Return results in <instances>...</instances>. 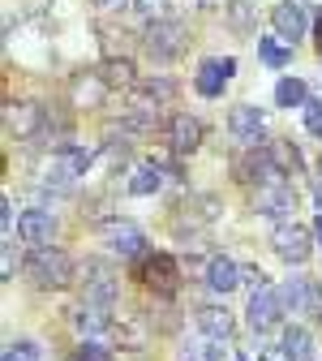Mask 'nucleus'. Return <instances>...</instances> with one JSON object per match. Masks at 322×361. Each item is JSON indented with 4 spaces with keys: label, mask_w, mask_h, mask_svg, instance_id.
Wrapping results in <instances>:
<instances>
[{
    "label": "nucleus",
    "mask_w": 322,
    "mask_h": 361,
    "mask_svg": "<svg viewBox=\"0 0 322 361\" xmlns=\"http://www.w3.org/2000/svg\"><path fill=\"white\" fill-rule=\"evenodd\" d=\"M26 276L30 284L39 288H69L73 284V258L65 250H52V245H43L26 258Z\"/></svg>",
    "instance_id": "nucleus-1"
},
{
    "label": "nucleus",
    "mask_w": 322,
    "mask_h": 361,
    "mask_svg": "<svg viewBox=\"0 0 322 361\" xmlns=\"http://www.w3.org/2000/svg\"><path fill=\"white\" fill-rule=\"evenodd\" d=\"M271 245H275V254H280L284 262L301 267L314 254V228H305V224H297V219H284V224H275Z\"/></svg>",
    "instance_id": "nucleus-2"
},
{
    "label": "nucleus",
    "mask_w": 322,
    "mask_h": 361,
    "mask_svg": "<svg viewBox=\"0 0 322 361\" xmlns=\"http://www.w3.org/2000/svg\"><path fill=\"white\" fill-rule=\"evenodd\" d=\"M137 280H142L147 288H155L159 297H172L176 284H180V267L172 254H147L142 262H137Z\"/></svg>",
    "instance_id": "nucleus-3"
},
{
    "label": "nucleus",
    "mask_w": 322,
    "mask_h": 361,
    "mask_svg": "<svg viewBox=\"0 0 322 361\" xmlns=\"http://www.w3.org/2000/svg\"><path fill=\"white\" fill-rule=\"evenodd\" d=\"M284 297L275 293L271 284L266 288H254V297H249V310H245V319H249V327L262 336V331H271V327H280V319H284Z\"/></svg>",
    "instance_id": "nucleus-4"
},
{
    "label": "nucleus",
    "mask_w": 322,
    "mask_h": 361,
    "mask_svg": "<svg viewBox=\"0 0 322 361\" xmlns=\"http://www.w3.org/2000/svg\"><path fill=\"white\" fill-rule=\"evenodd\" d=\"M39 129H43V108L39 104H26V99L5 104V133L9 138L26 142V138H39Z\"/></svg>",
    "instance_id": "nucleus-5"
},
{
    "label": "nucleus",
    "mask_w": 322,
    "mask_h": 361,
    "mask_svg": "<svg viewBox=\"0 0 322 361\" xmlns=\"http://www.w3.org/2000/svg\"><path fill=\"white\" fill-rule=\"evenodd\" d=\"M112 301H116V276H112V267H104V262H86L82 305H99V310H112Z\"/></svg>",
    "instance_id": "nucleus-6"
},
{
    "label": "nucleus",
    "mask_w": 322,
    "mask_h": 361,
    "mask_svg": "<svg viewBox=\"0 0 322 361\" xmlns=\"http://www.w3.org/2000/svg\"><path fill=\"white\" fill-rule=\"evenodd\" d=\"M142 43H147V52L155 61H172V56L185 52V26H180V22H151Z\"/></svg>",
    "instance_id": "nucleus-7"
},
{
    "label": "nucleus",
    "mask_w": 322,
    "mask_h": 361,
    "mask_svg": "<svg viewBox=\"0 0 322 361\" xmlns=\"http://www.w3.org/2000/svg\"><path fill=\"white\" fill-rule=\"evenodd\" d=\"M233 73H237V61L233 56H211V61L198 65L194 90H198V95H206V99H215V95H223V86L233 82Z\"/></svg>",
    "instance_id": "nucleus-8"
},
{
    "label": "nucleus",
    "mask_w": 322,
    "mask_h": 361,
    "mask_svg": "<svg viewBox=\"0 0 322 361\" xmlns=\"http://www.w3.org/2000/svg\"><path fill=\"white\" fill-rule=\"evenodd\" d=\"M271 26H275V35L280 39H305V30H309V9H305V0H280V5L271 9Z\"/></svg>",
    "instance_id": "nucleus-9"
},
{
    "label": "nucleus",
    "mask_w": 322,
    "mask_h": 361,
    "mask_svg": "<svg viewBox=\"0 0 322 361\" xmlns=\"http://www.w3.org/2000/svg\"><path fill=\"white\" fill-rule=\"evenodd\" d=\"M104 241H108V250L120 254V258H137V254H142V245H147L142 228H137L133 219H108V224H104Z\"/></svg>",
    "instance_id": "nucleus-10"
},
{
    "label": "nucleus",
    "mask_w": 322,
    "mask_h": 361,
    "mask_svg": "<svg viewBox=\"0 0 322 361\" xmlns=\"http://www.w3.org/2000/svg\"><path fill=\"white\" fill-rule=\"evenodd\" d=\"M163 142H168L176 155L198 151V142H202V121H198V116H190V112L168 116V125H163Z\"/></svg>",
    "instance_id": "nucleus-11"
},
{
    "label": "nucleus",
    "mask_w": 322,
    "mask_h": 361,
    "mask_svg": "<svg viewBox=\"0 0 322 361\" xmlns=\"http://www.w3.org/2000/svg\"><path fill=\"white\" fill-rule=\"evenodd\" d=\"M284 305L297 310V314H322V284L309 280V276H292L284 288H280Z\"/></svg>",
    "instance_id": "nucleus-12"
},
{
    "label": "nucleus",
    "mask_w": 322,
    "mask_h": 361,
    "mask_svg": "<svg viewBox=\"0 0 322 361\" xmlns=\"http://www.w3.org/2000/svg\"><path fill=\"white\" fill-rule=\"evenodd\" d=\"M254 211H262V215H271V219H288L292 211H297V194H292V185H284V180H275V185H262L258 194H254Z\"/></svg>",
    "instance_id": "nucleus-13"
},
{
    "label": "nucleus",
    "mask_w": 322,
    "mask_h": 361,
    "mask_svg": "<svg viewBox=\"0 0 322 361\" xmlns=\"http://www.w3.org/2000/svg\"><path fill=\"white\" fill-rule=\"evenodd\" d=\"M52 233H56V219H52V211L35 207V211H22V215H18V237H22L26 245L43 250V245L52 241Z\"/></svg>",
    "instance_id": "nucleus-14"
},
{
    "label": "nucleus",
    "mask_w": 322,
    "mask_h": 361,
    "mask_svg": "<svg viewBox=\"0 0 322 361\" xmlns=\"http://www.w3.org/2000/svg\"><path fill=\"white\" fill-rule=\"evenodd\" d=\"M228 133H233L237 142H245V147H258V138H262V112L254 104H237L233 112H228Z\"/></svg>",
    "instance_id": "nucleus-15"
},
{
    "label": "nucleus",
    "mask_w": 322,
    "mask_h": 361,
    "mask_svg": "<svg viewBox=\"0 0 322 361\" xmlns=\"http://www.w3.org/2000/svg\"><path fill=\"white\" fill-rule=\"evenodd\" d=\"M112 310H99V305H78L73 310V327L82 340H99V336H112Z\"/></svg>",
    "instance_id": "nucleus-16"
},
{
    "label": "nucleus",
    "mask_w": 322,
    "mask_h": 361,
    "mask_svg": "<svg viewBox=\"0 0 322 361\" xmlns=\"http://www.w3.org/2000/svg\"><path fill=\"white\" fill-rule=\"evenodd\" d=\"M194 323H198V331L202 336H211V340H223L228 344V336H233V314H228V305H202L198 314H194Z\"/></svg>",
    "instance_id": "nucleus-17"
},
{
    "label": "nucleus",
    "mask_w": 322,
    "mask_h": 361,
    "mask_svg": "<svg viewBox=\"0 0 322 361\" xmlns=\"http://www.w3.org/2000/svg\"><path fill=\"white\" fill-rule=\"evenodd\" d=\"M112 344L116 348H129V353L147 348V323L137 319V314H120V319L112 323Z\"/></svg>",
    "instance_id": "nucleus-18"
},
{
    "label": "nucleus",
    "mask_w": 322,
    "mask_h": 361,
    "mask_svg": "<svg viewBox=\"0 0 322 361\" xmlns=\"http://www.w3.org/2000/svg\"><path fill=\"white\" fill-rule=\"evenodd\" d=\"M206 284H211L215 293H233V288L241 284V267H237L233 258H223V254L206 258Z\"/></svg>",
    "instance_id": "nucleus-19"
},
{
    "label": "nucleus",
    "mask_w": 322,
    "mask_h": 361,
    "mask_svg": "<svg viewBox=\"0 0 322 361\" xmlns=\"http://www.w3.org/2000/svg\"><path fill=\"white\" fill-rule=\"evenodd\" d=\"M159 190H163V164H159V159H151V164H142V168H133V176H129V194L147 198V194H159Z\"/></svg>",
    "instance_id": "nucleus-20"
},
{
    "label": "nucleus",
    "mask_w": 322,
    "mask_h": 361,
    "mask_svg": "<svg viewBox=\"0 0 322 361\" xmlns=\"http://www.w3.org/2000/svg\"><path fill=\"white\" fill-rule=\"evenodd\" d=\"M280 348H284L288 361H318V353H314V336H309L305 327H288Z\"/></svg>",
    "instance_id": "nucleus-21"
},
{
    "label": "nucleus",
    "mask_w": 322,
    "mask_h": 361,
    "mask_svg": "<svg viewBox=\"0 0 322 361\" xmlns=\"http://www.w3.org/2000/svg\"><path fill=\"white\" fill-rule=\"evenodd\" d=\"M258 61L262 65H271V69H284L288 61H292V43L288 39H266V35H258Z\"/></svg>",
    "instance_id": "nucleus-22"
},
{
    "label": "nucleus",
    "mask_w": 322,
    "mask_h": 361,
    "mask_svg": "<svg viewBox=\"0 0 322 361\" xmlns=\"http://www.w3.org/2000/svg\"><path fill=\"white\" fill-rule=\"evenodd\" d=\"M305 95H309V86L301 78H280L275 82V104L280 108H305Z\"/></svg>",
    "instance_id": "nucleus-23"
},
{
    "label": "nucleus",
    "mask_w": 322,
    "mask_h": 361,
    "mask_svg": "<svg viewBox=\"0 0 322 361\" xmlns=\"http://www.w3.org/2000/svg\"><path fill=\"white\" fill-rule=\"evenodd\" d=\"M271 159H275V168H280L284 176H297L305 168V155L297 151V142H271Z\"/></svg>",
    "instance_id": "nucleus-24"
},
{
    "label": "nucleus",
    "mask_w": 322,
    "mask_h": 361,
    "mask_svg": "<svg viewBox=\"0 0 322 361\" xmlns=\"http://www.w3.org/2000/svg\"><path fill=\"white\" fill-rule=\"evenodd\" d=\"M99 78L108 82V90H112V86H133V61H125V56H108V61L99 65Z\"/></svg>",
    "instance_id": "nucleus-25"
},
{
    "label": "nucleus",
    "mask_w": 322,
    "mask_h": 361,
    "mask_svg": "<svg viewBox=\"0 0 322 361\" xmlns=\"http://www.w3.org/2000/svg\"><path fill=\"white\" fill-rule=\"evenodd\" d=\"M104 90H108V82H104L99 73H86V78L73 82V99H78V104H99Z\"/></svg>",
    "instance_id": "nucleus-26"
},
{
    "label": "nucleus",
    "mask_w": 322,
    "mask_h": 361,
    "mask_svg": "<svg viewBox=\"0 0 322 361\" xmlns=\"http://www.w3.org/2000/svg\"><path fill=\"white\" fill-rule=\"evenodd\" d=\"M5 361H48V357H43V348L35 340H18L5 348Z\"/></svg>",
    "instance_id": "nucleus-27"
},
{
    "label": "nucleus",
    "mask_w": 322,
    "mask_h": 361,
    "mask_svg": "<svg viewBox=\"0 0 322 361\" xmlns=\"http://www.w3.org/2000/svg\"><path fill=\"white\" fill-rule=\"evenodd\" d=\"M228 22H233L237 30H249L254 26V5L249 0H233V5H228Z\"/></svg>",
    "instance_id": "nucleus-28"
},
{
    "label": "nucleus",
    "mask_w": 322,
    "mask_h": 361,
    "mask_svg": "<svg viewBox=\"0 0 322 361\" xmlns=\"http://www.w3.org/2000/svg\"><path fill=\"white\" fill-rule=\"evenodd\" d=\"M133 9L151 22H168V0H133Z\"/></svg>",
    "instance_id": "nucleus-29"
},
{
    "label": "nucleus",
    "mask_w": 322,
    "mask_h": 361,
    "mask_svg": "<svg viewBox=\"0 0 322 361\" xmlns=\"http://www.w3.org/2000/svg\"><path fill=\"white\" fill-rule=\"evenodd\" d=\"M78 357H82V361H112V348H104V344H95V340H82Z\"/></svg>",
    "instance_id": "nucleus-30"
},
{
    "label": "nucleus",
    "mask_w": 322,
    "mask_h": 361,
    "mask_svg": "<svg viewBox=\"0 0 322 361\" xmlns=\"http://www.w3.org/2000/svg\"><path fill=\"white\" fill-rule=\"evenodd\" d=\"M305 129L309 133H322V99H309L305 104Z\"/></svg>",
    "instance_id": "nucleus-31"
},
{
    "label": "nucleus",
    "mask_w": 322,
    "mask_h": 361,
    "mask_svg": "<svg viewBox=\"0 0 322 361\" xmlns=\"http://www.w3.org/2000/svg\"><path fill=\"white\" fill-rule=\"evenodd\" d=\"M0 228H5V237H13V198L9 194L0 198Z\"/></svg>",
    "instance_id": "nucleus-32"
},
{
    "label": "nucleus",
    "mask_w": 322,
    "mask_h": 361,
    "mask_svg": "<svg viewBox=\"0 0 322 361\" xmlns=\"http://www.w3.org/2000/svg\"><path fill=\"white\" fill-rule=\"evenodd\" d=\"M241 284H254V288H266V276L258 267H241Z\"/></svg>",
    "instance_id": "nucleus-33"
},
{
    "label": "nucleus",
    "mask_w": 322,
    "mask_h": 361,
    "mask_svg": "<svg viewBox=\"0 0 322 361\" xmlns=\"http://www.w3.org/2000/svg\"><path fill=\"white\" fill-rule=\"evenodd\" d=\"M0 276L13 280V245H5V267H0Z\"/></svg>",
    "instance_id": "nucleus-34"
},
{
    "label": "nucleus",
    "mask_w": 322,
    "mask_h": 361,
    "mask_svg": "<svg viewBox=\"0 0 322 361\" xmlns=\"http://www.w3.org/2000/svg\"><path fill=\"white\" fill-rule=\"evenodd\" d=\"M95 5H99V9H108V13H112V9H125V5H133V0H95Z\"/></svg>",
    "instance_id": "nucleus-35"
},
{
    "label": "nucleus",
    "mask_w": 322,
    "mask_h": 361,
    "mask_svg": "<svg viewBox=\"0 0 322 361\" xmlns=\"http://www.w3.org/2000/svg\"><path fill=\"white\" fill-rule=\"evenodd\" d=\"M314 202H318V211H322V176L314 180Z\"/></svg>",
    "instance_id": "nucleus-36"
},
{
    "label": "nucleus",
    "mask_w": 322,
    "mask_h": 361,
    "mask_svg": "<svg viewBox=\"0 0 322 361\" xmlns=\"http://www.w3.org/2000/svg\"><path fill=\"white\" fill-rule=\"evenodd\" d=\"M314 241L322 245V211H318V219H314Z\"/></svg>",
    "instance_id": "nucleus-37"
},
{
    "label": "nucleus",
    "mask_w": 322,
    "mask_h": 361,
    "mask_svg": "<svg viewBox=\"0 0 322 361\" xmlns=\"http://www.w3.org/2000/svg\"><path fill=\"white\" fill-rule=\"evenodd\" d=\"M314 35H318V52H322V9H318V22H314Z\"/></svg>",
    "instance_id": "nucleus-38"
},
{
    "label": "nucleus",
    "mask_w": 322,
    "mask_h": 361,
    "mask_svg": "<svg viewBox=\"0 0 322 361\" xmlns=\"http://www.w3.org/2000/svg\"><path fill=\"white\" fill-rule=\"evenodd\" d=\"M271 361H288V357H284V353H275V357H271Z\"/></svg>",
    "instance_id": "nucleus-39"
},
{
    "label": "nucleus",
    "mask_w": 322,
    "mask_h": 361,
    "mask_svg": "<svg viewBox=\"0 0 322 361\" xmlns=\"http://www.w3.org/2000/svg\"><path fill=\"white\" fill-rule=\"evenodd\" d=\"M69 361H82V357H78V353H73V357H69Z\"/></svg>",
    "instance_id": "nucleus-40"
},
{
    "label": "nucleus",
    "mask_w": 322,
    "mask_h": 361,
    "mask_svg": "<svg viewBox=\"0 0 322 361\" xmlns=\"http://www.w3.org/2000/svg\"><path fill=\"white\" fill-rule=\"evenodd\" d=\"M318 319H322V314H318Z\"/></svg>",
    "instance_id": "nucleus-41"
},
{
    "label": "nucleus",
    "mask_w": 322,
    "mask_h": 361,
    "mask_svg": "<svg viewBox=\"0 0 322 361\" xmlns=\"http://www.w3.org/2000/svg\"><path fill=\"white\" fill-rule=\"evenodd\" d=\"M318 138H322V133H318Z\"/></svg>",
    "instance_id": "nucleus-42"
}]
</instances>
